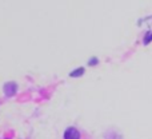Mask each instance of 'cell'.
Returning a JSON list of instances; mask_svg holds the SVG:
<instances>
[{
	"label": "cell",
	"mask_w": 152,
	"mask_h": 139,
	"mask_svg": "<svg viewBox=\"0 0 152 139\" xmlns=\"http://www.w3.org/2000/svg\"><path fill=\"white\" fill-rule=\"evenodd\" d=\"M83 74H84V68L80 67V68H76L75 71H72V72L69 74V76H72V78H77V76L83 75Z\"/></svg>",
	"instance_id": "2"
},
{
	"label": "cell",
	"mask_w": 152,
	"mask_h": 139,
	"mask_svg": "<svg viewBox=\"0 0 152 139\" xmlns=\"http://www.w3.org/2000/svg\"><path fill=\"white\" fill-rule=\"evenodd\" d=\"M80 134L75 127H68V129L64 131V139H79Z\"/></svg>",
	"instance_id": "1"
}]
</instances>
